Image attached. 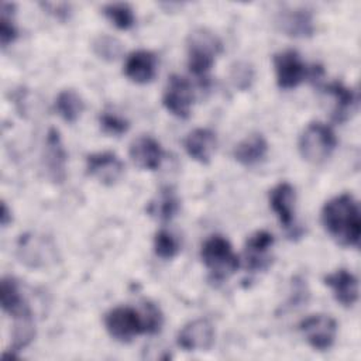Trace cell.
<instances>
[{
    "mask_svg": "<svg viewBox=\"0 0 361 361\" xmlns=\"http://www.w3.org/2000/svg\"><path fill=\"white\" fill-rule=\"evenodd\" d=\"M322 223L329 235L343 247H357L361 235V219L355 199L350 193L338 195L322 209Z\"/></svg>",
    "mask_w": 361,
    "mask_h": 361,
    "instance_id": "cell-1",
    "label": "cell"
},
{
    "mask_svg": "<svg viewBox=\"0 0 361 361\" xmlns=\"http://www.w3.org/2000/svg\"><path fill=\"white\" fill-rule=\"evenodd\" d=\"M221 41L206 28H197L188 37V66L197 78H206L216 56L221 52Z\"/></svg>",
    "mask_w": 361,
    "mask_h": 361,
    "instance_id": "cell-2",
    "label": "cell"
},
{
    "mask_svg": "<svg viewBox=\"0 0 361 361\" xmlns=\"http://www.w3.org/2000/svg\"><path fill=\"white\" fill-rule=\"evenodd\" d=\"M337 138L334 131L324 123H309L299 137V152L302 158L313 165L323 164L334 151Z\"/></svg>",
    "mask_w": 361,
    "mask_h": 361,
    "instance_id": "cell-3",
    "label": "cell"
},
{
    "mask_svg": "<svg viewBox=\"0 0 361 361\" xmlns=\"http://www.w3.org/2000/svg\"><path fill=\"white\" fill-rule=\"evenodd\" d=\"M200 257L216 281L227 279L240 267L238 257L234 254L231 244L219 234L209 237L203 243Z\"/></svg>",
    "mask_w": 361,
    "mask_h": 361,
    "instance_id": "cell-4",
    "label": "cell"
},
{
    "mask_svg": "<svg viewBox=\"0 0 361 361\" xmlns=\"http://www.w3.org/2000/svg\"><path fill=\"white\" fill-rule=\"evenodd\" d=\"M107 333L120 343H130L135 336L147 333V322L144 310L131 306H118L104 316Z\"/></svg>",
    "mask_w": 361,
    "mask_h": 361,
    "instance_id": "cell-5",
    "label": "cell"
},
{
    "mask_svg": "<svg viewBox=\"0 0 361 361\" xmlns=\"http://www.w3.org/2000/svg\"><path fill=\"white\" fill-rule=\"evenodd\" d=\"M299 330L312 348L326 351L334 344L337 336V323L331 316L317 313L303 319L299 324Z\"/></svg>",
    "mask_w": 361,
    "mask_h": 361,
    "instance_id": "cell-6",
    "label": "cell"
},
{
    "mask_svg": "<svg viewBox=\"0 0 361 361\" xmlns=\"http://www.w3.org/2000/svg\"><path fill=\"white\" fill-rule=\"evenodd\" d=\"M276 83L281 89H293L299 86L309 75V68L303 63L300 55L293 49H286L274 56Z\"/></svg>",
    "mask_w": 361,
    "mask_h": 361,
    "instance_id": "cell-7",
    "label": "cell"
},
{
    "mask_svg": "<svg viewBox=\"0 0 361 361\" xmlns=\"http://www.w3.org/2000/svg\"><path fill=\"white\" fill-rule=\"evenodd\" d=\"M66 161L68 155L58 128L51 127L47 133L42 164L47 171V176L55 182L62 183L66 178Z\"/></svg>",
    "mask_w": 361,
    "mask_h": 361,
    "instance_id": "cell-8",
    "label": "cell"
},
{
    "mask_svg": "<svg viewBox=\"0 0 361 361\" xmlns=\"http://www.w3.org/2000/svg\"><path fill=\"white\" fill-rule=\"evenodd\" d=\"M162 103L171 114L179 118H188L193 104V92L189 80L183 76L172 75L166 83Z\"/></svg>",
    "mask_w": 361,
    "mask_h": 361,
    "instance_id": "cell-9",
    "label": "cell"
},
{
    "mask_svg": "<svg viewBox=\"0 0 361 361\" xmlns=\"http://www.w3.org/2000/svg\"><path fill=\"white\" fill-rule=\"evenodd\" d=\"M86 172L100 183L111 186L123 176L124 164L114 152H96L87 155Z\"/></svg>",
    "mask_w": 361,
    "mask_h": 361,
    "instance_id": "cell-10",
    "label": "cell"
},
{
    "mask_svg": "<svg viewBox=\"0 0 361 361\" xmlns=\"http://www.w3.org/2000/svg\"><path fill=\"white\" fill-rule=\"evenodd\" d=\"M176 341L185 351H207L214 343V327L207 319L192 320L180 329Z\"/></svg>",
    "mask_w": 361,
    "mask_h": 361,
    "instance_id": "cell-11",
    "label": "cell"
},
{
    "mask_svg": "<svg viewBox=\"0 0 361 361\" xmlns=\"http://www.w3.org/2000/svg\"><path fill=\"white\" fill-rule=\"evenodd\" d=\"M275 24L288 37L307 38L314 31L312 13L303 7L285 8L278 13Z\"/></svg>",
    "mask_w": 361,
    "mask_h": 361,
    "instance_id": "cell-12",
    "label": "cell"
},
{
    "mask_svg": "<svg viewBox=\"0 0 361 361\" xmlns=\"http://www.w3.org/2000/svg\"><path fill=\"white\" fill-rule=\"evenodd\" d=\"M130 158L141 169L155 171L159 168L164 151L161 144L151 135H141L130 144Z\"/></svg>",
    "mask_w": 361,
    "mask_h": 361,
    "instance_id": "cell-13",
    "label": "cell"
},
{
    "mask_svg": "<svg viewBox=\"0 0 361 361\" xmlns=\"http://www.w3.org/2000/svg\"><path fill=\"white\" fill-rule=\"evenodd\" d=\"M157 73V56L147 49L131 52L124 63V75L134 83L151 82Z\"/></svg>",
    "mask_w": 361,
    "mask_h": 361,
    "instance_id": "cell-14",
    "label": "cell"
},
{
    "mask_svg": "<svg viewBox=\"0 0 361 361\" xmlns=\"http://www.w3.org/2000/svg\"><path fill=\"white\" fill-rule=\"evenodd\" d=\"M295 188L289 182L278 183L269 193V204L285 228L295 227Z\"/></svg>",
    "mask_w": 361,
    "mask_h": 361,
    "instance_id": "cell-15",
    "label": "cell"
},
{
    "mask_svg": "<svg viewBox=\"0 0 361 361\" xmlns=\"http://www.w3.org/2000/svg\"><path fill=\"white\" fill-rule=\"evenodd\" d=\"M324 283L333 290L334 299L345 306L351 307L358 299V281L357 278L344 268L334 271L324 276Z\"/></svg>",
    "mask_w": 361,
    "mask_h": 361,
    "instance_id": "cell-16",
    "label": "cell"
},
{
    "mask_svg": "<svg viewBox=\"0 0 361 361\" xmlns=\"http://www.w3.org/2000/svg\"><path fill=\"white\" fill-rule=\"evenodd\" d=\"M216 134L209 128H195L186 135L183 141V147L188 155L200 164L210 162L212 155L216 151Z\"/></svg>",
    "mask_w": 361,
    "mask_h": 361,
    "instance_id": "cell-17",
    "label": "cell"
},
{
    "mask_svg": "<svg viewBox=\"0 0 361 361\" xmlns=\"http://www.w3.org/2000/svg\"><path fill=\"white\" fill-rule=\"evenodd\" d=\"M274 244V235L265 230L257 231L245 243L247 267L251 271L267 269L271 264L268 251Z\"/></svg>",
    "mask_w": 361,
    "mask_h": 361,
    "instance_id": "cell-18",
    "label": "cell"
},
{
    "mask_svg": "<svg viewBox=\"0 0 361 361\" xmlns=\"http://www.w3.org/2000/svg\"><path fill=\"white\" fill-rule=\"evenodd\" d=\"M323 92L333 97L334 110L333 118L338 123H343L348 118V116L357 109V94L344 86L341 82H331L322 86Z\"/></svg>",
    "mask_w": 361,
    "mask_h": 361,
    "instance_id": "cell-19",
    "label": "cell"
},
{
    "mask_svg": "<svg viewBox=\"0 0 361 361\" xmlns=\"http://www.w3.org/2000/svg\"><path fill=\"white\" fill-rule=\"evenodd\" d=\"M268 152V142L262 134H251L243 141H240L233 155L237 162L244 166H254L262 162Z\"/></svg>",
    "mask_w": 361,
    "mask_h": 361,
    "instance_id": "cell-20",
    "label": "cell"
},
{
    "mask_svg": "<svg viewBox=\"0 0 361 361\" xmlns=\"http://www.w3.org/2000/svg\"><path fill=\"white\" fill-rule=\"evenodd\" d=\"M0 298H1V307L6 313L13 317H18L27 313H31L28 309L27 302L21 296L18 289L17 281L11 276H4L0 285Z\"/></svg>",
    "mask_w": 361,
    "mask_h": 361,
    "instance_id": "cell-21",
    "label": "cell"
},
{
    "mask_svg": "<svg viewBox=\"0 0 361 361\" xmlns=\"http://www.w3.org/2000/svg\"><path fill=\"white\" fill-rule=\"evenodd\" d=\"M56 113L66 123H75L85 110V102L73 89H65L55 99Z\"/></svg>",
    "mask_w": 361,
    "mask_h": 361,
    "instance_id": "cell-22",
    "label": "cell"
},
{
    "mask_svg": "<svg viewBox=\"0 0 361 361\" xmlns=\"http://www.w3.org/2000/svg\"><path fill=\"white\" fill-rule=\"evenodd\" d=\"M179 210V199L172 188L166 186L162 188L159 196L149 203L148 212L151 216L162 220L169 221Z\"/></svg>",
    "mask_w": 361,
    "mask_h": 361,
    "instance_id": "cell-23",
    "label": "cell"
},
{
    "mask_svg": "<svg viewBox=\"0 0 361 361\" xmlns=\"http://www.w3.org/2000/svg\"><path fill=\"white\" fill-rule=\"evenodd\" d=\"M14 331H13V344H11V353L20 351L24 347H27L31 340L35 336V329H34V322L31 313L14 317Z\"/></svg>",
    "mask_w": 361,
    "mask_h": 361,
    "instance_id": "cell-24",
    "label": "cell"
},
{
    "mask_svg": "<svg viewBox=\"0 0 361 361\" xmlns=\"http://www.w3.org/2000/svg\"><path fill=\"white\" fill-rule=\"evenodd\" d=\"M103 14L118 28L128 30L134 25L135 17L133 8L127 3H110L103 7Z\"/></svg>",
    "mask_w": 361,
    "mask_h": 361,
    "instance_id": "cell-25",
    "label": "cell"
},
{
    "mask_svg": "<svg viewBox=\"0 0 361 361\" xmlns=\"http://www.w3.org/2000/svg\"><path fill=\"white\" fill-rule=\"evenodd\" d=\"M92 49L97 58L111 62V61H116L121 55L123 44L111 35L102 34L93 39Z\"/></svg>",
    "mask_w": 361,
    "mask_h": 361,
    "instance_id": "cell-26",
    "label": "cell"
},
{
    "mask_svg": "<svg viewBox=\"0 0 361 361\" xmlns=\"http://www.w3.org/2000/svg\"><path fill=\"white\" fill-rule=\"evenodd\" d=\"M16 6L13 3H1L0 8V42L1 48L8 47L18 35V31L14 24V11Z\"/></svg>",
    "mask_w": 361,
    "mask_h": 361,
    "instance_id": "cell-27",
    "label": "cell"
},
{
    "mask_svg": "<svg viewBox=\"0 0 361 361\" xmlns=\"http://www.w3.org/2000/svg\"><path fill=\"white\" fill-rule=\"evenodd\" d=\"M154 251L162 259H171L179 252V243L172 233L159 230L154 237Z\"/></svg>",
    "mask_w": 361,
    "mask_h": 361,
    "instance_id": "cell-28",
    "label": "cell"
},
{
    "mask_svg": "<svg viewBox=\"0 0 361 361\" xmlns=\"http://www.w3.org/2000/svg\"><path fill=\"white\" fill-rule=\"evenodd\" d=\"M99 123H100L102 130L106 134L116 135V137L127 133V130L130 128V123L124 117H121L116 113H109V111H103L99 116Z\"/></svg>",
    "mask_w": 361,
    "mask_h": 361,
    "instance_id": "cell-29",
    "label": "cell"
},
{
    "mask_svg": "<svg viewBox=\"0 0 361 361\" xmlns=\"http://www.w3.org/2000/svg\"><path fill=\"white\" fill-rule=\"evenodd\" d=\"M230 79L233 85L240 90H247L254 79V69L247 62H237L231 68Z\"/></svg>",
    "mask_w": 361,
    "mask_h": 361,
    "instance_id": "cell-30",
    "label": "cell"
},
{
    "mask_svg": "<svg viewBox=\"0 0 361 361\" xmlns=\"http://www.w3.org/2000/svg\"><path fill=\"white\" fill-rule=\"evenodd\" d=\"M44 8L48 10V13L54 14L58 20H66L69 16V4L66 3H41Z\"/></svg>",
    "mask_w": 361,
    "mask_h": 361,
    "instance_id": "cell-31",
    "label": "cell"
},
{
    "mask_svg": "<svg viewBox=\"0 0 361 361\" xmlns=\"http://www.w3.org/2000/svg\"><path fill=\"white\" fill-rule=\"evenodd\" d=\"M0 220H1V226H3V227H7V224L13 220V217H11V212L8 210V207H7L6 202H3V203H1V214H0Z\"/></svg>",
    "mask_w": 361,
    "mask_h": 361,
    "instance_id": "cell-32",
    "label": "cell"
}]
</instances>
